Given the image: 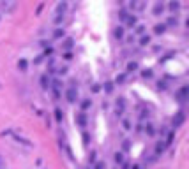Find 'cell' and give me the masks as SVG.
Instances as JSON below:
<instances>
[{"label": "cell", "mask_w": 189, "mask_h": 169, "mask_svg": "<svg viewBox=\"0 0 189 169\" xmlns=\"http://www.w3.org/2000/svg\"><path fill=\"white\" fill-rule=\"evenodd\" d=\"M76 99H78V88L76 86H71L67 92H66V100L67 102H76Z\"/></svg>", "instance_id": "1"}, {"label": "cell", "mask_w": 189, "mask_h": 169, "mask_svg": "<svg viewBox=\"0 0 189 169\" xmlns=\"http://www.w3.org/2000/svg\"><path fill=\"white\" fill-rule=\"evenodd\" d=\"M187 95H189V86H187V84H184V86H180L177 90V99L180 102H184L187 99Z\"/></svg>", "instance_id": "2"}, {"label": "cell", "mask_w": 189, "mask_h": 169, "mask_svg": "<svg viewBox=\"0 0 189 169\" xmlns=\"http://www.w3.org/2000/svg\"><path fill=\"white\" fill-rule=\"evenodd\" d=\"M184 120H186V114H184V111H178L175 116H173V127L175 129H178L182 123H184Z\"/></svg>", "instance_id": "3"}, {"label": "cell", "mask_w": 189, "mask_h": 169, "mask_svg": "<svg viewBox=\"0 0 189 169\" xmlns=\"http://www.w3.org/2000/svg\"><path fill=\"white\" fill-rule=\"evenodd\" d=\"M163 11H164V5H163V4H155L154 9H152V14H154V16H161Z\"/></svg>", "instance_id": "4"}, {"label": "cell", "mask_w": 189, "mask_h": 169, "mask_svg": "<svg viewBox=\"0 0 189 169\" xmlns=\"http://www.w3.org/2000/svg\"><path fill=\"white\" fill-rule=\"evenodd\" d=\"M164 32H166V25H164V23H157V25L154 27V34H157V35L164 34Z\"/></svg>", "instance_id": "5"}, {"label": "cell", "mask_w": 189, "mask_h": 169, "mask_svg": "<svg viewBox=\"0 0 189 169\" xmlns=\"http://www.w3.org/2000/svg\"><path fill=\"white\" fill-rule=\"evenodd\" d=\"M18 69L21 71V72H25V71L28 69V62H27L25 58H19V60H18Z\"/></svg>", "instance_id": "6"}, {"label": "cell", "mask_w": 189, "mask_h": 169, "mask_svg": "<svg viewBox=\"0 0 189 169\" xmlns=\"http://www.w3.org/2000/svg\"><path fill=\"white\" fill-rule=\"evenodd\" d=\"M168 7H170L172 13H177V11H180V2H178V0H172Z\"/></svg>", "instance_id": "7"}, {"label": "cell", "mask_w": 189, "mask_h": 169, "mask_svg": "<svg viewBox=\"0 0 189 169\" xmlns=\"http://www.w3.org/2000/svg\"><path fill=\"white\" fill-rule=\"evenodd\" d=\"M76 122H78L81 127H85V125H87V116H85V113H80V114L76 116Z\"/></svg>", "instance_id": "8"}, {"label": "cell", "mask_w": 189, "mask_h": 169, "mask_svg": "<svg viewBox=\"0 0 189 169\" xmlns=\"http://www.w3.org/2000/svg\"><path fill=\"white\" fill-rule=\"evenodd\" d=\"M113 35H115V39H124V28L122 27H117V28H115V32H113Z\"/></svg>", "instance_id": "9"}, {"label": "cell", "mask_w": 189, "mask_h": 169, "mask_svg": "<svg viewBox=\"0 0 189 169\" xmlns=\"http://www.w3.org/2000/svg\"><path fill=\"white\" fill-rule=\"evenodd\" d=\"M131 7L136 9V11H141L143 9V2L141 0H131Z\"/></svg>", "instance_id": "10"}, {"label": "cell", "mask_w": 189, "mask_h": 169, "mask_svg": "<svg viewBox=\"0 0 189 169\" xmlns=\"http://www.w3.org/2000/svg\"><path fill=\"white\" fill-rule=\"evenodd\" d=\"M41 86H43V88H48V86H50V78L46 76V74L41 76Z\"/></svg>", "instance_id": "11"}, {"label": "cell", "mask_w": 189, "mask_h": 169, "mask_svg": "<svg viewBox=\"0 0 189 169\" xmlns=\"http://www.w3.org/2000/svg\"><path fill=\"white\" fill-rule=\"evenodd\" d=\"M66 9H67V4H66V2H60V4L57 5V14H64Z\"/></svg>", "instance_id": "12"}, {"label": "cell", "mask_w": 189, "mask_h": 169, "mask_svg": "<svg viewBox=\"0 0 189 169\" xmlns=\"http://www.w3.org/2000/svg\"><path fill=\"white\" fill-rule=\"evenodd\" d=\"M125 21H127V25H129V27H134L136 23H138V18L131 14V16H127V18H125Z\"/></svg>", "instance_id": "13"}, {"label": "cell", "mask_w": 189, "mask_h": 169, "mask_svg": "<svg viewBox=\"0 0 189 169\" xmlns=\"http://www.w3.org/2000/svg\"><path fill=\"white\" fill-rule=\"evenodd\" d=\"M145 132L149 134V136H154V134H155V129H154V125H152V123H147V127H145Z\"/></svg>", "instance_id": "14"}, {"label": "cell", "mask_w": 189, "mask_h": 169, "mask_svg": "<svg viewBox=\"0 0 189 169\" xmlns=\"http://www.w3.org/2000/svg\"><path fill=\"white\" fill-rule=\"evenodd\" d=\"M173 137H175V132H168V136H166V141H164V146H168V144H172V141H173Z\"/></svg>", "instance_id": "15"}, {"label": "cell", "mask_w": 189, "mask_h": 169, "mask_svg": "<svg viewBox=\"0 0 189 169\" xmlns=\"http://www.w3.org/2000/svg\"><path fill=\"white\" fill-rule=\"evenodd\" d=\"M140 44H141V46H149V44H150V37H149V35H143V37L140 39Z\"/></svg>", "instance_id": "16"}, {"label": "cell", "mask_w": 189, "mask_h": 169, "mask_svg": "<svg viewBox=\"0 0 189 169\" xmlns=\"http://www.w3.org/2000/svg\"><path fill=\"white\" fill-rule=\"evenodd\" d=\"M136 69H138V63H136V62H129L127 63V72H133Z\"/></svg>", "instance_id": "17"}, {"label": "cell", "mask_w": 189, "mask_h": 169, "mask_svg": "<svg viewBox=\"0 0 189 169\" xmlns=\"http://www.w3.org/2000/svg\"><path fill=\"white\" fill-rule=\"evenodd\" d=\"M62 118H64L62 109H55V120H57V122H62Z\"/></svg>", "instance_id": "18"}, {"label": "cell", "mask_w": 189, "mask_h": 169, "mask_svg": "<svg viewBox=\"0 0 189 169\" xmlns=\"http://www.w3.org/2000/svg\"><path fill=\"white\" fill-rule=\"evenodd\" d=\"M90 106H92V100L87 99V100H83V102H81V109H88Z\"/></svg>", "instance_id": "19"}, {"label": "cell", "mask_w": 189, "mask_h": 169, "mask_svg": "<svg viewBox=\"0 0 189 169\" xmlns=\"http://www.w3.org/2000/svg\"><path fill=\"white\" fill-rule=\"evenodd\" d=\"M72 44H74V41H72V39H66L64 48H66V49H71V48H72Z\"/></svg>", "instance_id": "20"}, {"label": "cell", "mask_w": 189, "mask_h": 169, "mask_svg": "<svg viewBox=\"0 0 189 169\" xmlns=\"http://www.w3.org/2000/svg\"><path fill=\"white\" fill-rule=\"evenodd\" d=\"M115 162H117V164H122V162H124V155H122V153H115Z\"/></svg>", "instance_id": "21"}, {"label": "cell", "mask_w": 189, "mask_h": 169, "mask_svg": "<svg viewBox=\"0 0 189 169\" xmlns=\"http://www.w3.org/2000/svg\"><path fill=\"white\" fill-rule=\"evenodd\" d=\"M164 148H166V146H164V143H157V146H155V153H161V152L164 150Z\"/></svg>", "instance_id": "22"}, {"label": "cell", "mask_w": 189, "mask_h": 169, "mask_svg": "<svg viewBox=\"0 0 189 169\" xmlns=\"http://www.w3.org/2000/svg\"><path fill=\"white\" fill-rule=\"evenodd\" d=\"M136 34H138V35H143V34H145V27H143V25H138V27H136Z\"/></svg>", "instance_id": "23"}, {"label": "cell", "mask_w": 189, "mask_h": 169, "mask_svg": "<svg viewBox=\"0 0 189 169\" xmlns=\"http://www.w3.org/2000/svg\"><path fill=\"white\" fill-rule=\"evenodd\" d=\"M104 90H106V93H111L113 92V84L111 83H104Z\"/></svg>", "instance_id": "24"}, {"label": "cell", "mask_w": 189, "mask_h": 169, "mask_svg": "<svg viewBox=\"0 0 189 169\" xmlns=\"http://www.w3.org/2000/svg\"><path fill=\"white\" fill-rule=\"evenodd\" d=\"M141 76H143V78H152V71H150V69H145V71L141 72Z\"/></svg>", "instance_id": "25"}, {"label": "cell", "mask_w": 189, "mask_h": 169, "mask_svg": "<svg viewBox=\"0 0 189 169\" xmlns=\"http://www.w3.org/2000/svg\"><path fill=\"white\" fill-rule=\"evenodd\" d=\"M115 81H117V84H122V83L125 81V74H120V76H117V79H115Z\"/></svg>", "instance_id": "26"}, {"label": "cell", "mask_w": 189, "mask_h": 169, "mask_svg": "<svg viewBox=\"0 0 189 169\" xmlns=\"http://www.w3.org/2000/svg\"><path fill=\"white\" fill-rule=\"evenodd\" d=\"M62 35H64V30H60V28H57L53 32V37H62Z\"/></svg>", "instance_id": "27"}, {"label": "cell", "mask_w": 189, "mask_h": 169, "mask_svg": "<svg viewBox=\"0 0 189 169\" xmlns=\"http://www.w3.org/2000/svg\"><path fill=\"white\" fill-rule=\"evenodd\" d=\"M64 58H66V60H72V53H71V51H66V53H64Z\"/></svg>", "instance_id": "28"}, {"label": "cell", "mask_w": 189, "mask_h": 169, "mask_svg": "<svg viewBox=\"0 0 189 169\" xmlns=\"http://www.w3.org/2000/svg\"><path fill=\"white\" fill-rule=\"evenodd\" d=\"M119 16H120V19H124V21H125V18H127V13H125V11H120Z\"/></svg>", "instance_id": "29"}, {"label": "cell", "mask_w": 189, "mask_h": 169, "mask_svg": "<svg viewBox=\"0 0 189 169\" xmlns=\"http://www.w3.org/2000/svg\"><path fill=\"white\" fill-rule=\"evenodd\" d=\"M168 25H177V18H168Z\"/></svg>", "instance_id": "30"}, {"label": "cell", "mask_w": 189, "mask_h": 169, "mask_svg": "<svg viewBox=\"0 0 189 169\" xmlns=\"http://www.w3.org/2000/svg\"><path fill=\"white\" fill-rule=\"evenodd\" d=\"M62 19H64V14H58V16L55 18V23L58 25V23H60V21H62Z\"/></svg>", "instance_id": "31"}, {"label": "cell", "mask_w": 189, "mask_h": 169, "mask_svg": "<svg viewBox=\"0 0 189 169\" xmlns=\"http://www.w3.org/2000/svg\"><path fill=\"white\" fill-rule=\"evenodd\" d=\"M60 86H62V83H60L58 79H55V81H53V88H60Z\"/></svg>", "instance_id": "32"}, {"label": "cell", "mask_w": 189, "mask_h": 169, "mask_svg": "<svg viewBox=\"0 0 189 169\" xmlns=\"http://www.w3.org/2000/svg\"><path fill=\"white\" fill-rule=\"evenodd\" d=\"M124 129H125V130H129V129H131V123H129L127 120H124Z\"/></svg>", "instance_id": "33"}, {"label": "cell", "mask_w": 189, "mask_h": 169, "mask_svg": "<svg viewBox=\"0 0 189 169\" xmlns=\"http://www.w3.org/2000/svg\"><path fill=\"white\" fill-rule=\"evenodd\" d=\"M51 53H53V48H46V49H44V55H46V57L51 55Z\"/></svg>", "instance_id": "34"}, {"label": "cell", "mask_w": 189, "mask_h": 169, "mask_svg": "<svg viewBox=\"0 0 189 169\" xmlns=\"http://www.w3.org/2000/svg\"><path fill=\"white\" fill-rule=\"evenodd\" d=\"M96 169H104V162H97L96 164Z\"/></svg>", "instance_id": "35"}, {"label": "cell", "mask_w": 189, "mask_h": 169, "mask_svg": "<svg viewBox=\"0 0 189 169\" xmlns=\"http://www.w3.org/2000/svg\"><path fill=\"white\" fill-rule=\"evenodd\" d=\"M57 72H58V74H66V72H67V69H66V67H62V69H58Z\"/></svg>", "instance_id": "36"}, {"label": "cell", "mask_w": 189, "mask_h": 169, "mask_svg": "<svg viewBox=\"0 0 189 169\" xmlns=\"http://www.w3.org/2000/svg\"><path fill=\"white\" fill-rule=\"evenodd\" d=\"M122 169H129V166H127V164H124V166H122Z\"/></svg>", "instance_id": "37"}, {"label": "cell", "mask_w": 189, "mask_h": 169, "mask_svg": "<svg viewBox=\"0 0 189 169\" xmlns=\"http://www.w3.org/2000/svg\"><path fill=\"white\" fill-rule=\"evenodd\" d=\"M131 169H140V166H133V167H131Z\"/></svg>", "instance_id": "38"}]
</instances>
